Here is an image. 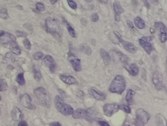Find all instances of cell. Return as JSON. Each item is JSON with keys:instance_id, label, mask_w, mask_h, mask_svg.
<instances>
[{"instance_id": "681fc988", "label": "cell", "mask_w": 167, "mask_h": 126, "mask_svg": "<svg viewBox=\"0 0 167 126\" xmlns=\"http://www.w3.org/2000/svg\"><path fill=\"white\" fill-rule=\"evenodd\" d=\"M99 1H100V2H101V3H102V2H103V0H99Z\"/></svg>"}, {"instance_id": "f6af8a7d", "label": "cell", "mask_w": 167, "mask_h": 126, "mask_svg": "<svg viewBox=\"0 0 167 126\" xmlns=\"http://www.w3.org/2000/svg\"><path fill=\"white\" fill-rule=\"evenodd\" d=\"M148 1V0H147ZM149 1L150 2V3H152L153 5H157L159 3V1L158 0H149Z\"/></svg>"}, {"instance_id": "277c9868", "label": "cell", "mask_w": 167, "mask_h": 126, "mask_svg": "<svg viewBox=\"0 0 167 126\" xmlns=\"http://www.w3.org/2000/svg\"><path fill=\"white\" fill-rule=\"evenodd\" d=\"M54 102L57 111L64 115L69 116L73 113L74 109L72 107L68 104H66L59 96H56Z\"/></svg>"}, {"instance_id": "52a82bcc", "label": "cell", "mask_w": 167, "mask_h": 126, "mask_svg": "<svg viewBox=\"0 0 167 126\" xmlns=\"http://www.w3.org/2000/svg\"><path fill=\"white\" fill-rule=\"evenodd\" d=\"M16 38L14 35L4 31H0V45L15 42Z\"/></svg>"}, {"instance_id": "e0dca14e", "label": "cell", "mask_w": 167, "mask_h": 126, "mask_svg": "<svg viewBox=\"0 0 167 126\" xmlns=\"http://www.w3.org/2000/svg\"><path fill=\"white\" fill-rule=\"evenodd\" d=\"M72 116L75 119H86L87 116V110L82 108H78L73 112Z\"/></svg>"}, {"instance_id": "d590c367", "label": "cell", "mask_w": 167, "mask_h": 126, "mask_svg": "<svg viewBox=\"0 0 167 126\" xmlns=\"http://www.w3.org/2000/svg\"><path fill=\"white\" fill-rule=\"evenodd\" d=\"M36 8L38 12H42L45 11V7L42 3H37L36 5Z\"/></svg>"}, {"instance_id": "d6986e66", "label": "cell", "mask_w": 167, "mask_h": 126, "mask_svg": "<svg viewBox=\"0 0 167 126\" xmlns=\"http://www.w3.org/2000/svg\"><path fill=\"white\" fill-rule=\"evenodd\" d=\"M11 116L12 119L16 121H21L24 118L23 114L21 110L16 106L14 107L12 110Z\"/></svg>"}, {"instance_id": "7bdbcfd3", "label": "cell", "mask_w": 167, "mask_h": 126, "mask_svg": "<svg viewBox=\"0 0 167 126\" xmlns=\"http://www.w3.org/2000/svg\"><path fill=\"white\" fill-rule=\"evenodd\" d=\"M98 123L101 126H110L107 122H104V121H98Z\"/></svg>"}, {"instance_id": "ba28073f", "label": "cell", "mask_w": 167, "mask_h": 126, "mask_svg": "<svg viewBox=\"0 0 167 126\" xmlns=\"http://www.w3.org/2000/svg\"><path fill=\"white\" fill-rule=\"evenodd\" d=\"M68 59L69 62L71 64L72 66L75 71L79 72L82 71V68L81 65V61L79 58L75 56V55L72 53L69 52L68 55Z\"/></svg>"}, {"instance_id": "74e56055", "label": "cell", "mask_w": 167, "mask_h": 126, "mask_svg": "<svg viewBox=\"0 0 167 126\" xmlns=\"http://www.w3.org/2000/svg\"><path fill=\"white\" fill-rule=\"evenodd\" d=\"M24 45V46L26 47V48L27 50H30L31 48V43L30 42V41H29V39L26 38L24 39V41H23Z\"/></svg>"}, {"instance_id": "7c38bea8", "label": "cell", "mask_w": 167, "mask_h": 126, "mask_svg": "<svg viewBox=\"0 0 167 126\" xmlns=\"http://www.w3.org/2000/svg\"><path fill=\"white\" fill-rule=\"evenodd\" d=\"M43 63L46 66L49 67L52 73H54L56 69V64L54 58L50 55H46L43 59Z\"/></svg>"}, {"instance_id": "9c48e42d", "label": "cell", "mask_w": 167, "mask_h": 126, "mask_svg": "<svg viewBox=\"0 0 167 126\" xmlns=\"http://www.w3.org/2000/svg\"><path fill=\"white\" fill-rule=\"evenodd\" d=\"M155 28L158 31H160V40L162 43L166 42L167 41V28L164 24L161 22H157L154 24Z\"/></svg>"}, {"instance_id": "f1b7e54d", "label": "cell", "mask_w": 167, "mask_h": 126, "mask_svg": "<svg viewBox=\"0 0 167 126\" xmlns=\"http://www.w3.org/2000/svg\"><path fill=\"white\" fill-rule=\"evenodd\" d=\"M8 85L5 79H0V92H5L8 90Z\"/></svg>"}, {"instance_id": "7a4b0ae2", "label": "cell", "mask_w": 167, "mask_h": 126, "mask_svg": "<svg viewBox=\"0 0 167 126\" xmlns=\"http://www.w3.org/2000/svg\"><path fill=\"white\" fill-rule=\"evenodd\" d=\"M35 97L38 103L42 106L50 108L52 104L51 96L47 91L43 87H39L34 91Z\"/></svg>"}, {"instance_id": "30bf717a", "label": "cell", "mask_w": 167, "mask_h": 126, "mask_svg": "<svg viewBox=\"0 0 167 126\" xmlns=\"http://www.w3.org/2000/svg\"><path fill=\"white\" fill-rule=\"evenodd\" d=\"M31 98L27 94H24L20 98V103L22 106L30 110H35L36 107L31 103Z\"/></svg>"}, {"instance_id": "f546056e", "label": "cell", "mask_w": 167, "mask_h": 126, "mask_svg": "<svg viewBox=\"0 0 167 126\" xmlns=\"http://www.w3.org/2000/svg\"><path fill=\"white\" fill-rule=\"evenodd\" d=\"M66 26H67V28L68 31H69L70 35H71L72 37H73V38H76V33H75V29L69 23H67Z\"/></svg>"}, {"instance_id": "1f68e13d", "label": "cell", "mask_w": 167, "mask_h": 126, "mask_svg": "<svg viewBox=\"0 0 167 126\" xmlns=\"http://www.w3.org/2000/svg\"><path fill=\"white\" fill-rule=\"evenodd\" d=\"M0 17L4 19H7L8 18V15L7 9L5 8L0 9Z\"/></svg>"}, {"instance_id": "ee69618b", "label": "cell", "mask_w": 167, "mask_h": 126, "mask_svg": "<svg viewBox=\"0 0 167 126\" xmlns=\"http://www.w3.org/2000/svg\"><path fill=\"white\" fill-rule=\"evenodd\" d=\"M18 126H28V124L25 121H22L20 122Z\"/></svg>"}, {"instance_id": "6da1fadb", "label": "cell", "mask_w": 167, "mask_h": 126, "mask_svg": "<svg viewBox=\"0 0 167 126\" xmlns=\"http://www.w3.org/2000/svg\"><path fill=\"white\" fill-rule=\"evenodd\" d=\"M45 25L49 33L51 34L57 40L61 41L63 31L58 20L53 17H48L46 19Z\"/></svg>"}, {"instance_id": "44dd1931", "label": "cell", "mask_w": 167, "mask_h": 126, "mask_svg": "<svg viewBox=\"0 0 167 126\" xmlns=\"http://www.w3.org/2000/svg\"><path fill=\"white\" fill-rule=\"evenodd\" d=\"M100 55L105 65H108L111 62V57L107 51L103 48L100 49Z\"/></svg>"}, {"instance_id": "ac0fdd59", "label": "cell", "mask_w": 167, "mask_h": 126, "mask_svg": "<svg viewBox=\"0 0 167 126\" xmlns=\"http://www.w3.org/2000/svg\"><path fill=\"white\" fill-rule=\"evenodd\" d=\"M122 45L127 51L132 54H135L137 52L138 50V47L134 45L133 43L128 41H123L121 42Z\"/></svg>"}, {"instance_id": "d6a6232c", "label": "cell", "mask_w": 167, "mask_h": 126, "mask_svg": "<svg viewBox=\"0 0 167 126\" xmlns=\"http://www.w3.org/2000/svg\"><path fill=\"white\" fill-rule=\"evenodd\" d=\"M120 109L123 110L127 114L130 113L131 111L129 105H126V104H122V105H120Z\"/></svg>"}, {"instance_id": "83f0119b", "label": "cell", "mask_w": 167, "mask_h": 126, "mask_svg": "<svg viewBox=\"0 0 167 126\" xmlns=\"http://www.w3.org/2000/svg\"><path fill=\"white\" fill-rule=\"evenodd\" d=\"M16 81L20 85H25L26 84V81H25L23 73H20L17 75V76L16 78Z\"/></svg>"}, {"instance_id": "836d02e7", "label": "cell", "mask_w": 167, "mask_h": 126, "mask_svg": "<svg viewBox=\"0 0 167 126\" xmlns=\"http://www.w3.org/2000/svg\"><path fill=\"white\" fill-rule=\"evenodd\" d=\"M44 57V54L41 52H36L33 54V57L34 59H35V60H39L42 58H43Z\"/></svg>"}, {"instance_id": "60d3db41", "label": "cell", "mask_w": 167, "mask_h": 126, "mask_svg": "<svg viewBox=\"0 0 167 126\" xmlns=\"http://www.w3.org/2000/svg\"><path fill=\"white\" fill-rule=\"evenodd\" d=\"M127 25L131 29H133L134 27L133 24L132 23V21H130V20H127Z\"/></svg>"}, {"instance_id": "5b68a950", "label": "cell", "mask_w": 167, "mask_h": 126, "mask_svg": "<svg viewBox=\"0 0 167 126\" xmlns=\"http://www.w3.org/2000/svg\"><path fill=\"white\" fill-rule=\"evenodd\" d=\"M154 37L153 36H143L139 39V43L140 46L144 49L146 52L150 55L153 50V46L152 41Z\"/></svg>"}, {"instance_id": "2e32d148", "label": "cell", "mask_w": 167, "mask_h": 126, "mask_svg": "<svg viewBox=\"0 0 167 126\" xmlns=\"http://www.w3.org/2000/svg\"><path fill=\"white\" fill-rule=\"evenodd\" d=\"M88 93L93 96L96 100L104 101V100H105V98H106V96L104 94L100 92V91H98V90L96 89V88L92 87V88L89 89Z\"/></svg>"}, {"instance_id": "b9f144b4", "label": "cell", "mask_w": 167, "mask_h": 126, "mask_svg": "<svg viewBox=\"0 0 167 126\" xmlns=\"http://www.w3.org/2000/svg\"><path fill=\"white\" fill-rule=\"evenodd\" d=\"M50 126H62L59 122H51L49 124Z\"/></svg>"}, {"instance_id": "ffe728a7", "label": "cell", "mask_w": 167, "mask_h": 126, "mask_svg": "<svg viewBox=\"0 0 167 126\" xmlns=\"http://www.w3.org/2000/svg\"><path fill=\"white\" fill-rule=\"evenodd\" d=\"M60 78L63 82L69 85H73L78 83L75 78L71 75H60Z\"/></svg>"}, {"instance_id": "e575fe53", "label": "cell", "mask_w": 167, "mask_h": 126, "mask_svg": "<svg viewBox=\"0 0 167 126\" xmlns=\"http://www.w3.org/2000/svg\"><path fill=\"white\" fill-rule=\"evenodd\" d=\"M67 1L69 7L71 8L72 9L74 10H76L77 9L78 5L74 1V0H67Z\"/></svg>"}, {"instance_id": "7402d4cb", "label": "cell", "mask_w": 167, "mask_h": 126, "mask_svg": "<svg viewBox=\"0 0 167 126\" xmlns=\"http://www.w3.org/2000/svg\"><path fill=\"white\" fill-rule=\"evenodd\" d=\"M156 121L157 126H167L166 118L162 114H158L156 116Z\"/></svg>"}, {"instance_id": "d4e9b609", "label": "cell", "mask_w": 167, "mask_h": 126, "mask_svg": "<svg viewBox=\"0 0 167 126\" xmlns=\"http://www.w3.org/2000/svg\"><path fill=\"white\" fill-rule=\"evenodd\" d=\"M135 26L139 29H143L145 27V23L144 20L139 16L135 17L134 20Z\"/></svg>"}, {"instance_id": "603a6c76", "label": "cell", "mask_w": 167, "mask_h": 126, "mask_svg": "<svg viewBox=\"0 0 167 126\" xmlns=\"http://www.w3.org/2000/svg\"><path fill=\"white\" fill-rule=\"evenodd\" d=\"M135 92L131 89H128L126 94V100L128 105H132L134 104L133 97Z\"/></svg>"}, {"instance_id": "4fadbf2b", "label": "cell", "mask_w": 167, "mask_h": 126, "mask_svg": "<svg viewBox=\"0 0 167 126\" xmlns=\"http://www.w3.org/2000/svg\"><path fill=\"white\" fill-rule=\"evenodd\" d=\"M153 81L157 89L161 90L163 88V79L162 75L158 71H156L153 74Z\"/></svg>"}, {"instance_id": "f35d334b", "label": "cell", "mask_w": 167, "mask_h": 126, "mask_svg": "<svg viewBox=\"0 0 167 126\" xmlns=\"http://www.w3.org/2000/svg\"><path fill=\"white\" fill-rule=\"evenodd\" d=\"M16 34L18 37H22V38H25L27 36V34L26 32L22 31H17L16 32Z\"/></svg>"}, {"instance_id": "8d00e7d4", "label": "cell", "mask_w": 167, "mask_h": 126, "mask_svg": "<svg viewBox=\"0 0 167 126\" xmlns=\"http://www.w3.org/2000/svg\"><path fill=\"white\" fill-rule=\"evenodd\" d=\"M91 21L93 22H97L99 20V15L97 12L92 13L91 15Z\"/></svg>"}, {"instance_id": "816d5d0a", "label": "cell", "mask_w": 167, "mask_h": 126, "mask_svg": "<svg viewBox=\"0 0 167 126\" xmlns=\"http://www.w3.org/2000/svg\"><path fill=\"white\" fill-rule=\"evenodd\" d=\"M1 101V97H0V101Z\"/></svg>"}, {"instance_id": "c3c4849f", "label": "cell", "mask_w": 167, "mask_h": 126, "mask_svg": "<svg viewBox=\"0 0 167 126\" xmlns=\"http://www.w3.org/2000/svg\"><path fill=\"white\" fill-rule=\"evenodd\" d=\"M92 1H93V0H86V1L87 2H89V3L91 2H92Z\"/></svg>"}, {"instance_id": "ab89813d", "label": "cell", "mask_w": 167, "mask_h": 126, "mask_svg": "<svg viewBox=\"0 0 167 126\" xmlns=\"http://www.w3.org/2000/svg\"><path fill=\"white\" fill-rule=\"evenodd\" d=\"M134 125L135 126H145L144 123H143L142 122H140L136 119L135 120Z\"/></svg>"}, {"instance_id": "4dcf8cb0", "label": "cell", "mask_w": 167, "mask_h": 126, "mask_svg": "<svg viewBox=\"0 0 167 126\" xmlns=\"http://www.w3.org/2000/svg\"><path fill=\"white\" fill-rule=\"evenodd\" d=\"M81 48H82V50L85 54L90 55H91L92 53V50H91V48L87 45H86V44L82 45Z\"/></svg>"}, {"instance_id": "4316f807", "label": "cell", "mask_w": 167, "mask_h": 126, "mask_svg": "<svg viewBox=\"0 0 167 126\" xmlns=\"http://www.w3.org/2000/svg\"><path fill=\"white\" fill-rule=\"evenodd\" d=\"M115 52L118 56V59L122 62V64L128 63V58L126 55H124L120 51H115Z\"/></svg>"}, {"instance_id": "bcb514c9", "label": "cell", "mask_w": 167, "mask_h": 126, "mask_svg": "<svg viewBox=\"0 0 167 126\" xmlns=\"http://www.w3.org/2000/svg\"><path fill=\"white\" fill-rule=\"evenodd\" d=\"M57 1H58V0H50L51 3H52V4H53V5H54V4H56Z\"/></svg>"}, {"instance_id": "7dc6e473", "label": "cell", "mask_w": 167, "mask_h": 126, "mask_svg": "<svg viewBox=\"0 0 167 126\" xmlns=\"http://www.w3.org/2000/svg\"><path fill=\"white\" fill-rule=\"evenodd\" d=\"M124 126H130L128 124L126 123L124 124Z\"/></svg>"}, {"instance_id": "cb8c5ba5", "label": "cell", "mask_w": 167, "mask_h": 126, "mask_svg": "<svg viewBox=\"0 0 167 126\" xmlns=\"http://www.w3.org/2000/svg\"><path fill=\"white\" fill-rule=\"evenodd\" d=\"M9 49L11 52L15 55H20L21 54V49L15 42L11 43L9 46Z\"/></svg>"}, {"instance_id": "484cf974", "label": "cell", "mask_w": 167, "mask_h": 126, "mask_svg": "<svg viewBox=\"0 0 167 126\" xmlns=\"http://www.w3.org/2000/svg\"><path fill=\"white\" fill-rule=\"evenodd\" d=\"M33 71L34 74V78L37 81H39L42 78V76L41 72L40 71L39 67L35 65H34L33 67Z\"/></svg>"}, {"instance_id": "3957f363", "label": "cell", "mask_w": 167, "mask_h": 126, "mask_svg": "<svg viewBox=\"0 0 167 126\" xmlns=\"http://www.w3.org/2000/svg\"><path fill=\"white\" fill-rule=\"evenodd\" d=\"M126 83L124 77L118 75L113 80L109 86V92L112 93L121 94L126 89Z\"/></svg>"}, {"instance_id": "8992f818", "label": "cell", "mask_w": 167, "mask_h": 126, "mask_svg": "<svg viewBox=\"0 0 167 126\" xmlns=\"http://www.w3.org/2000/svg\"><path fill=\"white\" fill-rule=\"evenodd\" d=\"M120 109V105L116 104H106L103 108L104 114L108 117H111Z\"/></svg>"}, {"instance_id": "9a60e30c", "label": "cell", "mask_w": 167, "mask_h": 126, "mask_svg": "<svg viewBox=\"0 0 167 126\" xmlns=\"http://www.w3.org/2000/svg\"><path fill=\"white\" fill-rule=\"evenodd\" d=\"M124 68L129 72V74L132 76H136L139 72V68L138 66L135 64L132 63L129 64L128 63L123 64Z\"/></svg>"}, {"instance_id": "8fae6325", "label": "cell", "mask_w": 167, "mask_h": 126, "mask_svg": "<svg viewBox=\"0 0 167 126\" xmlns=\"http://www.w3.org/2000/svg\"><path fill=\"white\" fill-rule=\"evenodd\" d=\"M136 119L142 122L144 124H146L150 119V114L144 109L139 108L136 112Z\"/></svg>"}, {"instance_id": "f907efd6", "label": "cell", "mask_w": 167, "mask_h": 126, "mask_svg": "<svg viewBox=\"0 0 167 126\" xmlns=\"http://www.w3.org/2000/svg\"><path fill=\"white\" fill-rule=\"evenodd\" d=\"M1 113H2L1 110V109H0V115H1Z\"/></svg>"}, {"instance_id": "5bb4252c", "label": "cell", "mask_w": 167, "mask_h": 126, "mask_svg": "<svg viewBox=\"0 0 167 126\" xmlns=\"http://www.w3.org/2000/svg\"><path fill=\"white\" fill-rule=\"evenodd\" d=\"M114 12H115V21L120 22V15L124 12V9L122 7L119 2L115 1L113 4Z\"/></svg>"}]
</instances>
